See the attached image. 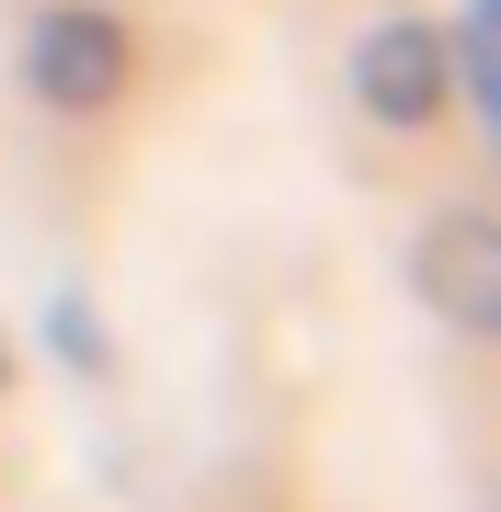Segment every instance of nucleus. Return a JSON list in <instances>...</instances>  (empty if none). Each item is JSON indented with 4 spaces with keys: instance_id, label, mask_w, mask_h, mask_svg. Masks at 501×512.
<instances>
[]
</instances>
